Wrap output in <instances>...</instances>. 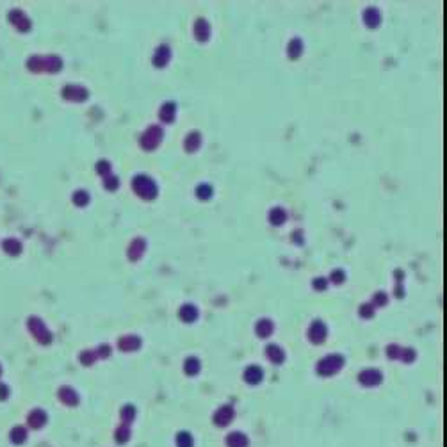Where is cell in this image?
I'll return each mask as SVG.
<instances>
[{"label": "cell", "instance_id": "obj_1", "mask_svg": "<svg viewBox=\"0 0 447 447\" xmlns=\"http://www.w3.org/2000/svg\"><path fill=\"white\" fill-rule=\"evenodd\" d=\"M9 440H11L14 446H22V444L27 440V430L22 426L18 428H12L11 433H9Z\"/></svg>", "mask_w": 447, "mask_h": 447}, {"label": "cell", "instance_id": "obj_2", "mask_svg": "<svg viewBox=\"0 0 447 447\" xmlns=\"http://www.w3.org/2000/svg\"><path fill=\"white\" fill-rule=\"evenodd\" d=\"M27 422H28V426H30V428H34V430H38V428H41V426H43V424L46 422V419H45V414H43V412H40V410L32 412V414L28 415Z\"/></svg>", "mask_w": 447, "mask_h": 447}, {"label": "cell", "instance_id": "obj_3", "mask_svg": "<svg viewBox=\"0 0 447 447\" xmlns=\"http://www.w3.org/2000/svg\"><path fill=\"white\" fill-rule=\"evenodd\" d=\"M178 444H180V447H189V446H191V438L182 433V435H180V438H178Z\"/></svg>", "mask_w": 447, "mask_h": 447}, {"label": "cell", "instance_id": "obj_4", "mask_svg": "<svg viewBox=\"0 0 447 447\" xmlns=\"http://www.w3.org/2000/svg\"><path fill=\"white\" fill-rule=\"evenodd\" d=\"M8 398V388L6 386H0V399H6Z\"/></svg>", "mask_w": 447, "mask_h": 447}]
</instances>
